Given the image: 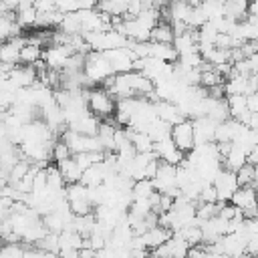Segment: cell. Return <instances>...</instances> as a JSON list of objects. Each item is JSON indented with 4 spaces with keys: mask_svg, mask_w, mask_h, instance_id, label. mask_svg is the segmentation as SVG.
<instances>
[{
    "mask_svg": "<svg viewBox=\"0 0 258 258\" xmlns=\"http://www.w3.org/2000/svg\"><path fill=\"white\" fill-rule=\"evenodd\" d=\"M153 153L157 155L159 161L169 163V165H175V167L181 165L183 159H185V153H183L181 149H177V145L171 141V137H169V139H163V141H159V143H155Z\"/></svg>",
    "mask_w": 258,
    "mask_h": 258,
    "instance_id": "10",
    "label": "cell"
},
{
    "mask_svg": "<svg viewBox=\"0 0 258 258\" xmlns=\"http://www.w3.org/2000/svg\"><path fill=\"white\" fill-rule=\"evenodd\" d=\"M147 56L159 58V60H165V62H175L179 54H177L173 44H161V42L147 40Z\"/></svg>",
    "mask_w": 258,
    "mask_h": 258,
    "instance_id": "16",
    "label": "cell"
},
{
    "mask_svg": "<svg viewBox=\"0 0 258 258\" xmlns=\"http://www.w3.org/2000/svg\"><path fill=\"white\" fill-rule=\"evenodd\" d=\"M153 105H155L157 117H159L161 121L169 123L171 127L177 125V123H181V121L185 119V115L181 113V109H179L173 101H161V99H157V101H153Z\"/></svg>",
    "mask_w": 258,
    "mask_h": 258,
    "instance_id": "12",
    "label": "cell"
},
{
    "mask_svg": "<svg viewBox=\"0 0 258 258\" xmlns=\"http://www.w3.org/2000/svg\"><path fill=\"white\" fill-rule=\"evenodd\" d=\"M129 129V127H127ZM129 135H131V143L135 147L137 153H151L155 143L151 141V137L145 133V131H135V129H129Z\"/></svg>",
    "mask_w": 258,
    "mask_h": 258,
    "instance_id": "24",
    "label": "cell"
},
{
    "mask_svg": "<svg viewBox=\"0 0 258 258\" xmlns=\"http://www.w3.org/2000/svg\"><path fill=\"white\" fill-rule=\"evenodd\" d=\"M145 133L151 137V141L153 143H159V141H163V139H169L171 137V125L169 123H165V121H161L159 117L145 129Z\"/></svg>",
    "mask_w": 258,
    "mask_h": 258,
    "instance_id": "23",
    "label": "cell"
},
{
    "mask_svg": "<svg viewBox=\"0 0 258 258\" xmlns=\"http://www.w3.org/2000/svg\"><path fill=\"white\" fill-rule=\"evenodd\" d=\"M131 194H133V202L135 200H151L157 194V189H155L153 179H139L133 183Z\"/></svg>",
    "mask_w": 258,
    "mask_h": 258,
    "instance_id": "25",
    "label": "cell"
},
{
    "mask_svg": "<svg viewBox=\"0 0 258 258\" xmlns=\"http://www.w3.org/2000/svg\"><path fill=\"white\" fill-rule=\"evenodd\" d=\"M42 54H44V48H42V46L32 44V42L26 40V44H24L22 50H20V64H24V67H34V64H38V62L42 60Z\"/></svg>",
    "mask_w": 258,
    "mask_h": 258,
    "instance_id": "22",
    "label": "cell"
},
{
    "mask_svg": "<svg viewBox=\"0 0 258 258\" xmlns=\"http://www.w3.org/2000/svg\"><path fill=\"white\" fill-rule=\"evenodd\" d=\"M26 244L22 242H10V244H4L2 246V254L0 258H24L26 254Z\"/></svg>",
    "mask_w": 258,
    "mask_h": 258,
    "instance_id": "28",
    "label": "cell"
},
{
    "mask_svg": "<svg viewBox=\"0 0 258 258\" xmlns=\"http://www.w3.org/2000/svg\"><path fill=\"white\" fill-rule=\"evenodd\" d=\"M69 157H73V151H71L69 145L58 137V139L54 141V145H52V161H54V163H60V161H64V159H69Z\"/></svg>",
    "mask_w": 258,
    "mask_h": 258,
    "instance_id": "29",
    "label": "cell"
},
{
    "mask_svg": "<svg viewBox=\"0 0 258 258\" xmlns=\"http://www.w3.org/2000/svg\"><path fill=\"white\" fill-rule=\"evenodd\" d=\"M236 175H238L240 187L256 185V181H258V171H256V165H252V163H246L244 167H240V169L236 171Z\"/></svg>",
    "mask_w": 258,
    "mask_h": 258,
    "instance_id": "27",
    "label": "cell"
},
{
    "mask_svg": "<svg viewBox=\"0 0 258 258\" xmlns=\"http://www.w3.org/2000/svg\"><path fill=\"white\" fill-rule=\"evenodd\" d=\"M151 40L153 42H161V44H173V40H175L173 24L169 20H159L155 24V28L151 30Z\"/></svg>",
    "mask_w": 258,
    "mask_h": 258,
    "instance_id": "21",
    "label": "cell"
},
{
    "mask_svg": "<svg viewBox=\"0 0 258 258\" xmlns=\"http://www.w3.org/2000/svg\"><path fill=\"white\" fill-rule=\"evenodd\" d=\"M224 12H226L228 18H232L236 22H242L250 16V0H226Z\"/></svg>",
    "mask_w": 258,
    "mask_h": 258,
    "instance_id": "20",
    "label": "cell"
},
{
    "mask_svg": "<svg viewBox=\"0 0 258 258\" xmlns=\"http://www.w3.org/2000/svg\"><path fill=\"white\" fill-rule=\"evenodd\" d=\"M54 165H58V169H60L62 179L67 181V185H71V183H79V181L83 179L85 169L79 165V161L75 159V155L69 157V159H64V161H60V163H54Z\"/></svg>",
    "mask_w": 258,
    "mask_h": 258,
    "instance_id": "17",
    "label": "cell"
},
{
    "mask_svg": "<svg viewBox=\"0 0 258 258\" xmlns=\"http://www.w3.org/2000/svg\"><path fill=\"white\" fill-rule=\"evenodd\" d=\"M232 204L244 214V218H258V189L254 185L238 187V191L232 198Z\"/></svg>",
    "mask_w": 258,
    "mask_h": 258,
    "instance_id": "4",
    "label": "cell"
},
{
    "mask_svg": "<svg viewBox=\"0 0 258 258\" xmlns=\"http://www.w3.org/2000/svg\"><path fill=\"white\" fill-rule=\"evenodd\" d=\"M214 187H216V194H218V202H220V204H228V202H232L234 194H236L238 187H240L236 171L224 167V169L218 173V177L214 179Z\"/></svg>",
    "mask_w": 258,
    "mask_h": 258,
    "instance_id": "5",
    "label": "cell"
},
{
    "mask_svg": "<svg viewBox=\"0 0 258 258\" xmlns=\"http://www.w3.org/2000/svg\"><path fill=\"white\" fill-rule=\"evenodd\" d=\"M87 107L89 111L99 117L101 121L115 117L117 113V99L105 87H93L87 91Z\"/></svg>",
    "mask_w": 258,
    "mask_h": 258,
    "instance_id": "1",
    "label": "cell"
},
{
    "mask_svg": "<svg viewBox=\"0 0 258 258\" xmlns=\"http://www.w3.org/2000/svg\"><path fill=\"white\" fill-rule=\"evenodd\" d=\"M224 167L226 169H232V171H238L240 167H244L246 163H248V151L246 149H242L240 145H236V143H232V147H230V151L224 155Z\"/></svg>",
    "mask_w": 258,
    "mask_h": 258,
    "instance_id": "18",
    "label": "cell"
},
{
    "mask_svg": "<svg viewBox=\"0 0 258 258\" xmlns=\"http://www.w3.org/2000/svg\"><path fill=\"white\" fill-rule=\"evenodd\" d=\"M105 56H107V60L111 62L115 75H123V73L135 71L137 54H135L129 46H125V48H115V50H107Z\"/></svg>",
    "mask_w": 258,
    "mask_h": 258,
    "instance_id": "7",
    "label": "cell"
},
{
    "mask_svg": "<svg viewBox=\"0 0 258 258\" xmlns=\"http://www.w3.org/2000/svg\"><path fill=\"white\" fill-rule=\"evenodd\" d=\"M194 131H196V145H210L216 143V131L218 123L210 117H198L194 119Z\"/></svg>",
    "mask_w": 258,
    "mask_h": 258,
    "instance_id": "11",
    "label": "cell"
},
{
    "mask_svg": "<svg viewBox=\"0 0 258 258\" xmlns=\"http://www.w3.org/2000/svg\"><path fill=\"white\" fill-rule=\"evenodd\" d=\"M173 46L177 50V54H185V52H194V50H200L198 48V30H185L181 34H175V40H173Z\"/></svg>",
    "mask_w": 258,
    "mask_h": 258,
    "instance_id": "19",
    "label": "cell"
},
{
    "mask_svg": "<svg viewBox=\"0 0 258 258\" xmlns=\"http://www.w3.org/2000/svg\"><path fill=\"white\" fill-rule=\"evenodd\" d=\"M171 236H173V232H171L169 228H165V226H153V228H149L145 234H141L139 238H141V242L145 244V248H149V250L153 252V250H157L159 246H163Z\"/></svg>",
    "mask_w": 258,
    "mask_h": 258,
    "instance_id": "14",
    "label": "cell"
},
{
    "mask_svg": "<svg viewBox=\"0 0 258 258\" xmlns=\"http://www.w3.org/2000/svg\"><path fill=\"white\" fill-rule=\"evenodd\" d=\"M24 0H0V6H2V10H12V12H16V8L22 4Z\"/></svg>",
    "mask_w": 258,
    "mask_h": 258,
    "instance_id": "30",
    "label": "cell"
},
{
    "mask_svg": "<svg viewBox=\"0 0 258 258\" xmlns=\"http://www.w3.org/2000/svg\"><path fill=\"white\" fill-rule=\"evenodd\" d=\"M177 234H179V236L189 244V248H194V246H202V244H204V234H202L200 224L185 226V228H183V230H179Z\"/></svg>",
    "mask_w": 258,
    "mask_h": 258,
    "instance_id": "26",
    "label": "cell"
},
{
    "mask_svg": "<svg viewBox=\"0 0 258 258\" xmlns=\"http://www.w3.org/2000/svg\"><path fill=\"white\" fill-rule=\"evenodd\" d=\"M171 141L177 145V149H181L185 155L196 147V131H194V121L191 119H183L181 123L171 127Z\"/></svg>",
    "mask_w": 258,
    "mask_h": 258,
    "instance_id": "6",
    "label": "cell"
},
{
    "mask_svg": "<svg viewBox=\"0 0 258 258\" xmlns=\"http://www.w3.org/2000/svg\"><path fill=\"white\" fill-rule=\"evenodd\" d=\"M85 77L89 79V83L93 87H101L107 79L115 77V71H113L111 62L107 60L105 52L91 50L87 54V60H85Z\"/></svg>",
    "mask_w": 258,
    "mask_h": 258,
    "instance_id": "2",
    "label": "cell"
},
{
    "mask_svg": "<svg viewBox=\"0 0 258 258\" xmlns=\"http://www.w3.org/2000/svg\"><path fill=\"white\" fill-rule=\"evenodd\" d=\"M99 127H101V119L95 117L91 111L85 113L83 117H79L75 123L69 125L71 131H77V133H83V135H93V137L99 133Z\"/></svg>",
    "mask_w": 258,
    "mask_h": 258,
    "instance_id": "15",
    "label": "cell"
},
{
    "mask_svg": "<svg viewBox=\"0 0 258 258\" xmlns=\"http://www.w3.org/2000/svg\"><path fill=\"white\" fill-rule=\"evenodd\" d=\"M26 44V36H16V38H10L6 42H2L0 46V60L4 67L8 69H14L20 64V50L22 46Z\"/></svg>",
    "mask_w": 258,
    "mask_h": 258,
    "instance_id": "9",
    "label": "cell"
},
{
    "mask_svg": "<svg viewBox=\"0 0 258 258\" xmlns=\"http://www.w3.org/2000/svg\"><path fill=\"white\" fill-rule=\"evenodd\" d=\"M248 163H252V165H256V167H258V145L248 153Z\"/></svg>",
    "mask_w": 258,
    "mask_h": 258,
    "instance_id": "31",
    "label": "cell"
},
{
    "mask_svg": "<svg viewBox=\"0 0 258 258\" xmlns=\"http://www.w3.org/2000/svg\"><path fill=\"white\" fill-rule=\"evenodd\" d=\"M75 52L71 50V46L67 44H50L44 48V54H42V60L48 69L52 71H64L69 58L73 56Z\"/></svg>",
    "mask_w": 258,
    "mask_h": 258,
    "instance_id": "8",
    "label": "cell"
},
{
    "mask_svg": "<svg viewBox=\"0 0 258 258\" xmlns=\"http://www.w3.org/2000/svg\"><path fill=\"white\" fill-rule=\"evenodd\" d=\"M67 202L75 216H89L95 214V206L89 198V187L85 183H71L67 185Z\"/></svg>",
    "mask_w": 258,
    "mask_h": 258,
    "instance_id": "3",
    "label": "cell"
},
{
    "mask_svg": "<svg viewBox=\"0 0 258 258\" xmlns=\"http://www.w3.org/2000/svg\"><path fill=\"white\" fill-rule=\"evenodd\" d=\"M206 117H210L216 123H224V121L232 119L228 99H214V97L208 95L206 97Z\"/></svg>",
    "mask_w": 258,
    "mask_h": 258,
    "instance_id": "13",
    "label": "cell"
}]
</instances>
